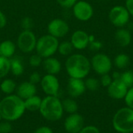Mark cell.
Masks as SVG:
<instances>
[{"instance_id": "1", "label": "cell", "mask_w": 133, "mask_h": 133, "mask_svg": "<svg viewBox=\"0 0 133 133\" xmlns=\"http://www.w3.org/2000/svg\"><path fill=\"white\" fill-rule=\"evenodd\" d=\"M25 111L24 101L16 94L6 95L0 101V115L2 120L16 122L23 117Z\"/></svg>"}, {"instance_id": "2", "label": "cell", "mask_w": 133, "mask_h": 133, "mask_svg": "<svg viewBox=\"0 0 133 133\" xmlns=\"http://www.w3.org/2000/svg\"><path fill=\"white\" fill-rule=\"evenodd\" d=\"M65 67L67 74L70 78H86L91 70L90 60L82 54H72L68 56Z\"/></svg>"}, {"instance_id": "3", "label": "cell", "mask_w": 133, "mask_h": 133, "mask_svg": "<svg viewBox=\"0 0 133 133\" xmlns=\"http://www.w3.org/2000/svg\"><path fill=\"white\" fill-rule=\"evenodd\" d=\"M39 113L44 119L50 122L61 120L64 115L62 101L58 96L44 97L42 98Z\"/></svg>"}, {"instance_id": "4", "label": "cell", "mask_w": 133, "mask_h": 133, "mask_svg": "<svg viewBox=\"0 0 133 133\" xmlns=\"http://www.w3.org/2000/svg\"><path fill=\"white\" fill-rule=\"evenodd\" d=\"M114 129L118 132H133V110L129 107L120 108L112 119Z\"/></svg>"}, {"instance_id": "5", "label": "cell", "mask_w": 133, "mask_h": 133, "mask_svg": "<svg viewBox=\"0 0 133 133\" xmlns=\"http://www.w3.org/2000/svg\"><path fill=\"white\" fill-rule=\"evenodd\" d=\"M58 39L48 34L37 39L35 50L37 54L43 58H46L53 56L58 51Z\"/></svg>"}, {"instance_id": "6", "label": "cell", "mask_w": 133, "mask_h": 133, "mask_svg": "<svg viewBox=\"0 0 133 133\" xmlns=\"http://www.w3.org/2000/svg\"><path fill=\"white\" fill-rule=\"evenodd\" d=\"M131 15L125 6L115 5L112 7L108 12V18L110 22L116 27L122 28L129 23Z\"/></svg>"}, {"instance_id": "7", "label": "cell", "mask_w": 133, "mask_h": 133, "mask_svg": "<svg viewBox=\"0 0 133 133\" xmlns=\"http://www.w3.org/2000/svg\"><path fill=\"white\" fill-rule=\"evenodd\" d=\"M90 65L91 69L97 74L102 76L111 72L113 62L108 55L98 52L92 57L90 60Z\"/></svg>"}, {"instance_id": "8", "label": "cell", "mask_w": 133, "mask_h": 133, "mask_svg": "<svg viewBox=\"0 0 133 133\" xmlns=\"http://www.w3.org/2000/svg\"><path fill=\"white\" fill-rule=\"evenodd\" d=\"M37 37L32 30H23L17 37L16 46L23 53H30L36 48Z\"/></svg>"}, {"instance_id": "9", "label": "cell", "mask_w": 133, "mask_h": 133, "mask_svg": "<svg viewBox=\"0 0 133 133\" xmlns=\"http://www.w3.org/2000/svg\"><path fill=\"white\" fill-rule=\"evenodd\" d=\"M72 9L75 18L81 22H87L91 19L94 12L92 5L84 0L77 1Z\"/></svg>"}, {"instance_id": "10", "label": "cell", "mask_w": 133, "mask_h": 133, "mask_svg": "<svg viewBox=\"0 0 133 133\" xmlns=\"http://www.w3.org/2000/svg\"><path fill=\"white\" fill-rule=\"evenodd\" d=\"M40 85L46 96H58L60 90V83L55 75L46 74L41 77Z\"/></svg>"}, {"instance_id": "11", "label": "cell", "mask_w": 133, "mask_h": 133, "mask_svg": "<svg viewBox=\"0 0 133 133\" xmlns=\"http://www.w3.org/2000/svg\"><path fill=\"white\" fill-rule=\"evenodd\" d=\"M47 30L48 34L58 39L68 34L69 31V26L65 20L56 18L48 23Z\"/></svg>"}, {"instance_id": "12", "label": "cell", "mask_w": 133, "mask_h": 133, "mask_svg": "<svg viewBox=\"0 0 133 133\" xmlns=\"http://www.w3.org/2000/svg\"><path fill=\"white\" fill-rule=\"evenodd\" d=\"M84 126V118L78 112L69 115L64 122L65 130L68 133H79Z\"/></svg>"}, {"instance_id": "13", "label": "cell", "mask_w": 133, "mask_h": 133, "mask_svg": "<svg viewBox=\"0 0 133 133\" xmlns=\"http://www.w3.org/2000/svg\"><path fill=\"white\" fill-rule=\"evenodd\" d=\"M67 94L69 97L78 98L81 97L87 90L84 80L82 79L70 78L67 83Z\"/></svg>"}, {"instance_id": "14", "label": "cell", "mask_w": 133, "mask_h": 133, "mask_svg": "<svg viewBox=\"0 0 133 133\" xmlns=\"http://www.w3.org/2000/svg\"><path fill=\"white\" fill-rule=\"evenodd\" d=\"M129 87L120 79H113L108 87V94L110 97L115 100H122L125 98Z\"/></svg>"}, {"instance_id": "15", "label": "cell", "mask_w": 133, "mask_h": 133, "mask_svg": "<svg viewBox=\"0 0 133 133\" xmlns=\"http://www.w3.org/2000/svg\"><path fill=\"white\" fill-rule=\"evenodd\" d=\"M89 34L82 30H77L74 31L71 36L70 42L72 43L74 49L76 50H83L88 48L90 40Z\"/></svg>"}, {"instance_id": "16", "label": "cell", "mask_w": 133, "mask_h": 133, "mask_svg": "<svg viewBox=\"0 0 133 133\" xmlns=\"http://www.w3.org/2000/svg\"><path fill=\"white\" fill-rule=\"evenodd\" d=\"M15 94L24 101L37 94V87L30 81H24L17 85Z\"/></svg>"}, {"instance_id": "17", "label": "cell", "mask_w": 133, "mask_h": 133, "mask_svg": "<svg viewBox=\"0 0 133 133\" xmlns=\"http://www.w3.org/2000/svg\"><path fill=\"white\" fill-rule=\"evenodd\" d=\"M115 40L120 47L126 48L132 43V32L125 27L118 28L115 34Z\"/></svg>"}, {"instance_id": "18", "label": "cell", "mask_w": 133, "mask_h": 133, "mask_svg": "<svg viewBox=\"0 0 133 133\" xmlns=\"http://www.w3.org/2000/svg\"><path fill=\"white\" fill-rule=\"evenodd\" d=\"M44 69L47 72V74L55 75L58 74L62 70V63L61 62L54 57H49L44 58L42 62Z\"/></svg>"}, {"instance_id": "19", "label": "cell", "mask_w": 133, "mask_h": 133, "mask_svg": "<svg viewBox=\"0 0 133 133\" xmlns=\"http://www.w3.org/2000/svg\"><path fill=\"white\" fill-rule=\"evenodd\" d=\"M16 50V44L10 40H5L0 43V56L2 57L10 59L14 56Z\"/></svg>"}, {"instance_id": "20", "label": "cell", "mask_w": 133, "mask_h": 133, "mask_svg": "<svg viewBox=\"0 0 133 133\" xmlns=\"http://www.w3.org/2000/svg\"><path fill=\"white\" fill-rule=\"evenodd\" d=\"M42 102V98L38 95L32 96L26 100H24V105L26 111L30 112L39 111Z\"/></svg>"}, {"instance_id": "21", "label": "cell", "mask_w": 133, "mask_h": 133, "mask_svg": "<svg viewBox=\"0 0 133 133\" xmlns=\"http://www.w3.org/2000/svg\"><path fill=\"white\" fill-rule=\"evenodd\" d=\"M10 72L15 76H20L24 72V65L19 57L13 56L10 59Z\"/></svg>"}, {"instance_id": "22", "label": "cell", "mask_w": 133, "mask_h": 133, "mask_svg": "<svg viewBox=\"0 0 133 133\" xmlns=\"http://www.w3.org/2000/svg\"><path fill=\"white\" fill-rule=\"evenodd\" d=\"M16 87L17 84L13 79L6 78L2 81L0 84V90L4 94L10 95V94H13L16 92Z\"/></svg>"}, {"instance_id": "23", "label": "cell", "mask_w": 133, "mask_h": 133, "mask_svg": "<svg viewBox=\"0 0 133 133\" xmlns=\"http://www.w3.org/2000/svg\"><path fill=\"white\" fill-rule=\"evenodd\" d=\"M62 108L64 110V112H66L69 115L76 113L78 111V104L74 98L72 97H67L62 101Z\"/></svg>"}, {"instance_id": "24", "label": "cell", "mask_w": 133, "mask_h": 133, "mask_svg": "<svg viewBox=\"0 0 133 133\" xmlns=\"http://www.w3.org/2000/svg\"><path fill=\"white\" fill-rule=\"evenodd\" d=\"M130 63V58L125 53H120L117 55L114 59V65L118 69H126Z\"/></svg>"}, {"instance_id": "25", "label": "cell", "mask_w": 133, "mask_h": 133, "mask_svg": "<svg viewBox=\"0 0 133 133\" xmlns=\"http://www.w3.org/2000/svg\"><path fill=\"white\" fill-rule=\"evenodd\" d=\"M73 49L74 48L70 41H62L61 43H59L58 47V51L62 56H69L70 55H72Z\"/></svg>"}, {"instance_id": "26", "label": "cell", "mask_w": 133, "mask_h": 133, "mask_svg": "<svg viewBox=\"0 0 133 133\" xmlns=\"http://www.w3.org/2000/svg\"><path fill=\"white\" fill-rule=\"evenodd\" d=\"M10 72V60L0 56V79L5 78Z\"/></svg>"}, {"instance_id": "27", "label": "cell", "mask_w": 133, "mask_h": 133, "mask_svg": "<svg viewBox=\"0 0 133 133\" xmlns=\"http://www.w3.org/2000/svg\"><path fill=\"white\" fill-rule=\"evenodd\" d=\"M85 86H86V89L90 90V91H92V92H94V91H97L100 86H101V83H100V80L94 78V77H89L87 78L85 81Z\"/></svg>"}, {"instance_id": "28", "label": "cell", "mask_w": 133, "mask_h": 133, "mask_svg": "<svg viewBox=\"0 0 133 133\" xmlns=\"http://www.w3.org/2000/svg\"><path fill=\"white\" fill-rule=\"evenodd\" d=\"M120 80H122L129 88L133 87L132 70H126L123 72H121Z\"/></svg>"}, {"instance_id": "29", "label": "cell", "mask_w": 133, "mask_h": 133, "mask_svg": "<svg viewBox=\"0 0 133 133\" xmlns=\"http://www.w3.org/2000/svg\"><path fill=\"white\" fill-rule=\"evenodd\" d=\"M29 65L32 67H39L40 65H42L43 62V58L41 56H40L38 54H35V55H32L30 58H29Z\"/></svg>"}, {"instance_id": "30", "label": "cell", "mask_w": 133, "mask_h": 133, "mask_svg": "<svg viewBox=\"0 0 133 133\" xmlns=\"http://www.w3.org/2000/svg\"><path fill=\"white\" fill-rule=\"evenodd\" d=\"M20 25H21V27L23 28V30H32V28L34 27V20L32 18H30L29 16H25L22 19Z\"/></svg>"}, {"instance_id": "31", "label": "cell", "mask_w": 133, "mask_h": 133, "mask_svg": "<svg viewBox=\"0 0 133 133\" xmlns=\"http://www.w3.org/2000/svg\"><path fill=\"white\" fill-rule=\"evenodd\" d=\"M12 131V122L2 120L0 121V133H11Z\"/></svg>"}, {"instance_id": "32", "label": "cell", "mask_w": 133, "mask_h": 133, "mask_svg": "<svg viewBox=\"0 0 133 133\" xmlns=\"http://www.w3.org/2000/svg\"><path fill=\"white\" fill-rule=\"evenodd\" d=\"M112 81H113L112 76L109 73L104 74V75L101 76L100 83H101V86H102L104 87H107L108 88L111 85V83H112Z\"/></svg>"}, {"instance_id": "33", "label": "cell", "mask_w": 133, "mask_h": 133, "mask_svg": "<svg viewBox=\"0 0 133 133\" xmlns=\"http://www.w3.org/2000/svg\"><path fill=\"white\" fill-rule=\"evenodd\" d=\"M124 100H125L126 106L133 110V87L129 88L128 92H127Z\"/></svg>"}, {"instance_id": "34", "label": "cell", "mask_w": 133, "mask_h": 133, "mask_svg": "<svg viewBox=\"0 0 133 133\" xmlns=\"http://www.w3.org/2000/svg\"><path fill=\"white\" fill-rule=\"evenodd\" d=\"M58 4L64 9H72L78 0H56Z\"/></svg>"}, {"instance_id": "35", "label": "cell", "mask_w": 133, "mask_h": 133, "mask_svg": "<svg viewBox=\"0 0 133 133\" xmlns=\"http://www.w3.org/2000/svg\"><path fill=\"white\" fill-rule=\"evenodd\" d=\"M88 48L92 51H98L103 48V43L101 41L98 40H94L92 42H90Z\"/></svg>"}, {"instance_id": "36", "label": "cell", "mask_w": 133, "mask_h": 133, "mask_svg": "<svg viewBox=\"0 0 133 133\" xmlns=\"http://www.w3.org/2000/svg\"><path fill=\"white\" fill-rule=\"evenodd\" d=\"M41 80V76L38 72H33L30 76H29V80L31 83L37 85V83H40Z\"/></svg>"}, {"instance_id": "37", "label": "cell", "mask_w": 133, "mask_h": 133, "mask_svg": "<svg viewBox=\"0 0 133 133\" xmlns=\"http://www.w3.org/2000/svg\"><path fill=\"white\" fill-rule=\"evenodd\" d=\"M79 133H101V131L95 125H86Z\"/></svg>"}, {"instance_id": "38", "label": "cell", "mask_w": 133, "mask_h": 133, "mask_svg": "<svg viewBox=\"0 0 133 133\" xmlns=\"http://www.w3.org/2000/svg\"><path fill=\"white\" fill-rule=\"evenodd\" d=\"M33 133H54L53 130L48 125H41L37 128Z\"/></svg>"}, {"instance_id": "39", "label": "cell", "mask_w": 133, "mask_h": 133, "mask_svg": "<svg viewBox=\"0 0 133 133\" xmlns=\"http://www.w3.org/2000/svg\"><path fill=\"white\" fill-rule=\"evenodd\" d=\"M7 23V19L4 12L0 9V29H2L5 26Z\"/></svg>"}, {"instance_id": "40", "label": "cell", "mask_w": 133, "mask_h": 133, "mask_svg": "<svg viewBox=\"0 0 133 133\" xmlns=\"http://www.w3.org/2000/svg\"><path fill=\"white\" fill-rule=\"evenodd\" d=\"M125 6L129 12L131 16H133V0H125Z\"/></svg>"}, {"instance_id": "41", "label": "cell", "mask_w": 133, "mask_h": 133, "mask_svg": "<svg viewBox=\"0 0 133 133\" xmlns=\"http://www.w3.org/2000/svg\"><path fill=\"white\" fill-rule=\"evenodd\" d=\"M111 76H112L113 79H120L121 72H114L113 74L111 75Z\"/></svg>"}, {"instance_id": "42", "label": "cell", "mask_w": 133, "mask_h": 133, "mask_svg": "<svg viewBox=\"0 0 133 133\" xmlns=\"http://www.w3.org/2000/svg\"><path fill=\"white\" fill-rule=\"evenodd\" d=\"M128 26V30L130 31V32H133V21H129V23L127 24Z\"/></svg>"}, {"instance_id": "43", "label": "cell", "mask_w": 133, "mask_h": 133, "mask_svg": "<svg viewBox=\"0 0 133 133\" xmlns=\"http://www.w3.org/2000/svg\"><path fill=\"white\" fill-rule=\"evenodd\" d=\"M2 117H1V115H0V121H2Z\"/></svg>"}, {"instance_id": "44", "label": "cell", "mask_w": 133, "mask_h": 133, "mask_svg": "<svg viewBox=\"0 0 133 133\" xmlns=\"http://www.w3.org/2000/svg\"><path fill=\"white\" fill-rule=\"evenodd\" d=\"M62 133H68V132H62Z\"/></svg>"}, {"instance_id": "45", "label": "cell", "mask_w": 133, "mask_h": 133, "mask_svg": "<svg viewBox=\"0 0 133 133\" xmlns=\"http://www.w3.org/2000/svg\"><path fill=\"white\" fill-rule=\"evenodd\" d=\"M118 133H127V132H118Z\"/></svg>"}]
</instances>
